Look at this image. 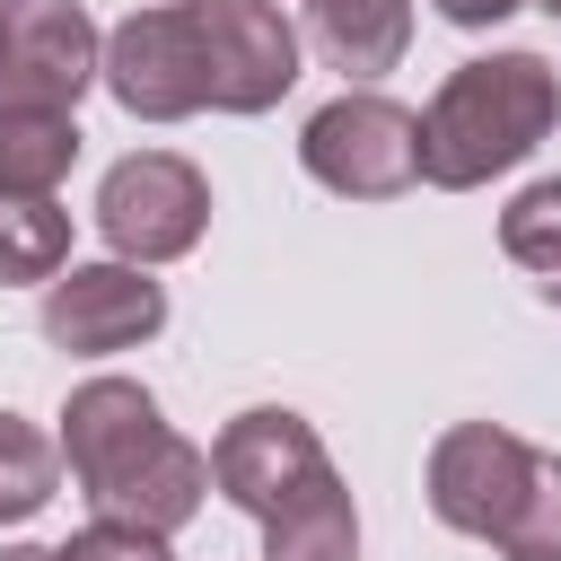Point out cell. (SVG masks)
I'll list each match as a JSON object with an SVG mask.
<instances>
[{
  "label": "cell",
  "mask_w": 561,
  "mask_h": 561,
  "mask_svg": "<svg viewBox=\"0 0 561 561\" xmlns=\"http://www.w3.org/2000/svg\"><path fill=\"white\" fill-rule=\"evenodd\" d=\"M61 561H175V552H167V535H149V526H123V517H88V526L61 543Z\"/></svg>",
  "instance_id": "ac0fdd59"
},
{
  "label": "cell",
  "mask_w": 561,
  "mask_h": 561,
  "mask_svg": "<svg viewBox=\"0 0 561 561\" xmlns=\"http://www.w3.org/2000/svg\"><path fill=\"white\" fill-rule=\"evenodd\" d=\"M500 254L526 263V272H552V280H561V175L526 184V193L500 210Z\"/></svg>",
  "instance_id": "2e32d148"
},
{
  "label": "cell",
  "mask_w": 561,
  "mask_h": 561,
  "mask_svg": "<svg viewBox=\"0 0 561 561\" xmlns=\"http://www.w3.org/2000/svg\"><path fill=\"white\" fill-rule=\"evenodd\" d=\"M105 79V35L79 0H0V105L79 114Z\"/></svg>",
  "instance_id": "8992f818"
},
{
  "label": "cell",
  "mask_w": 561,
  "mask_h": 561,
  "mask_svg": "<svg viewBox=\"0 0 561 561\" xmlns=\"http://www.w3.org/2000/svg\"><path fill=\"white\" fill-rule=\"evenodd\" d=\"M552 123H561L552 61L543 53H482V61L447 70L421 114V184L473 193V184L508 175L526 149H543Z\"/></svg>",
  "instance_id": "7a4b0ae2"
},
{
  "label": "cell",
  "mask_w": 561,
  "mask_h": 561,
  "mask_svg": "<svg viewBox=\"0 0 561 561\" xmlns=\"http://www.w3.org/2000/svg\"><path fill=\"white\" fill-rule=\"evenodd\" d=\"M263 561H359V517H351L342 473H316L298 500L263 517Z\"/></svg>",
  "instance_id": "4fadbf2b"
},
{
  "label": "cell",
  "mask_w": 561,
  "mask_h": 561,
  "mask_svg": "<svg viewBox=\"0 0 561 561\" xmlns=\"http://www.w3.org/2000/svg\"><path fill=\"white\" fill-rule=\"evenodd\" d=\"M298 167L342 202H394L421 184V114L377 96V88H342L333 105L307 114Z\"/></svg>",
  "instance_id": "3957f363"
},
{
  "label": "cell",
  "mask_w": 561,
  "mask_h": 561,
  "mask_svg": "<svg viewBox=\"0 0 561 561\" xmlns=\"http://www.w3.org/2000/svg\"><path fill=\"white\" fill-rule=\"evenodd\" d=\"M500 552L508 561H561V456H535V482H526Z\"/></svg>",
  "instance_id": "e0dca14e"
},
{
  "label": "cell",
  "mask_w": 561,
  "mask_h": 561,
  "mask_svg": "<svg viewBox=\"0 0 561 561\" xmlns=\"http://www.w3.org/2000/svg\"><path fill=\"white\" fill-rule=\"evenodd\" d=\"M70 272V210L61 202H0V289Z\"/></svg>",
  "instance_id": "5bb4252c"
},
{
  "label": "cell",
  "mask_w": 561,
  "mask_h": 561,
  "mask_svg": "<svg viewBox=\"0 0 561 561\" xmlns=\"http://www.w3.org/2000/svg\"><path fill=\"white\" fill-rule=\"evenodd\" d=\"M316 473H333V456H324V438H316L289 403H254V412H237V421L210 438V482H219L245 517H272V508L298 500Z\"/></svg>",
  "instance_id": "30bf717a"
},
{
  "label": "cell",
  "mask_w": 561,
  "mask_h": 561,
  "mask_svg": "<svg viewBox=\"0 0 561 561\" xmlns=\"http://www.w3.org/2000/svg\"><path fill=\"white\" fill-rule=\"evenodd\" d=\"M61 465L79 473L96 517H123L149 535H175L210 500V447L175 438L158 394L131 377H88L61 403Z\"/></svg>",
  "instance_id": "6da1fadb"
},
{
  "label": "cell",
  "mask_w": 561,
  "mask_h": 561,
  "mask_svg": "<svg viewBox=\"0 0 561 561\" xmlns=\"http://www.w3.org/2000/svg\"><path fill=\"white\" fill-rule=\"evenodd\" d=\"M105 88L131 123H184L210 105V61H202V26H193V0H167V9H131L114 35H105Z\"/></svg>",
  "instance_id": "5b68a950"
},
{
  "label": "cell",
  "mask_w": 561,
  "mask_h": 561,
  "mask_svg": "<svg viewBox=\"0 0 561 561\" xmlns=\"http://www.w3.org/2000/svg\"><path fill=\"white\" fill-rule=\"evenodd\" d=\"M0 561H61V552H44V543H0Z\"/></svg>",
  "instance_id": "ffe728a7"
},
{
  "label": "cell",
  "mask_w": 561,
  "mask_h": 561,
  "mask_svg": "<svg viewBox=\"0 0 561 561\" xmlns=\"http://www.w3.org/2000/svg\"><path fill=\"white\" fill-rule=\"evenodd\" d=\"M535 456L543 447H526L500 421H456L430 447V508H438V526L500 543L508 517H517V500H526V482H535Z\"/></svg>",
  "instance_id": "52a82bcc"
},
{
  "label": "cell",
  "mask_w": 561,
  "mask_h": 561,
  "mask_svg": "<svg viewBox=\"0 0 561 561\" xmlns=\"http://www.w3.org/2000/svg\"><path fill=\"white\" fill-rule=\"evenodd\" d=\"M307 44L342 79H377L412 44V0H307Z\"/></svg>",
  "instance_id": "8fae6325"
},
{
  "label": "cell",
  "mask_w": 561,
  "mask_h": 561,
  "mask_svg": "<svg viewBox=\"0 0 561 561\" xmlns=\"http://www.w3.org/2000/svg\"><path fill=\"white\" fill-rule=\"evenodd\" d=\"M53 491H61V438H44L35 421L0 412V526L35 517Z\"/></svg>",
  "instance_id": "9a60e30c"
},
{
  "label": "cell",
  "mask_w": 561,
  "mask_h": 561,
  "mask_svg": "<svg viewBox=\"0 0 561 561\" xmlns=\"http://www.w3.org/2000/svg\"><path fill=\"white\" fill-rule=\"evenodd\" d=\"M158 324H167V289L140 263H70L61 280H44V342L70 359L131 351Z\"/></svg>",
  "instance_id": "9c48e42d"
},
{
  "label": "cell",
  "mask_w": 561,
  "mask_h": 561,
  "mask_svg": "<svg viewBox=\"0 0 561 561\" xmlns=\"http://www.w3.org/2000/svg\"><path fill=\"white\" fill-rule=\"evenodd\" d=\"M70 167H79V114L0 105V202H53Z\"/></svg>",
  "instance_id": "7c38bea8"
},
{
  "label": "cell",
  "mask_w": 561,
  "mask_h": 561,
  "mask_svg": "<svg viewBox=\"0 0 561 561\" xmlns=\"http://www.w3.org/2000/svg\"><path fill=\"white\" fill-rule=\"evenodd\" d=\"M193 26L219 114H272L298 88V26L272 0H193Z\"/></svg>",
  "instance_id": "ba28073f"
},
{
  "label": "cell",
  "mask_w": 561,
  "mask_h": 561,
  "mask_svg": "<svg viewBox=\"0 0 561 561\" xmlns=\"http://www.w3.org/2000/svg\"><path fill=\"white\" fill-rule=\"evenodd\" d=\"M447 26H500V18H517V9H535V0H430Z\"/></svg>",
  "instance_id": "d6986e66"
},
{
  "label": "cell",
  "mask_w": 561,
  "mask_h": 561,
  "mask_svg": "<svg viewBox=\"0 0 561 561\" xmlns=\"http://www.w3.org/2000/svg\"><path fill=\"white\" fill-rule=\"evenodd\" d=\"M96 228H105L114 263H140V272H149V263H175V254H193L202 228H210V184H202V167L175 158V149H131V158H114L105 184H96Z\"/></svg>",
  "instance_id": "277c9868"
},
{
  "label": "cell",
  "mask_w": 561,
  "mask_h": 561,
  "mask_svg": "<svg viewBox=\"0 0 561 561\" xmlns=\"http://www.w3.org/2000/svg\"><path fill=\"white\" fill-rule=\"evenodd\" d=\"M543 307H561V280H543Z\"/></svg>",
  "instance_id": "44dd1931"
},
{
  "label": "cell",
  "mask_w": 561,
  "mask_h": 561,
  "mask_svg": "<svg viewBox=\"0 0 561 561\" xmlns=\"http://www.w3.org/2000/svg\"><path fill=\"white\" fill-rule=\"evenodd\" d=\"M535 9H543V18H561V0H535Z\"/></svg>",
  "instance_id": "7402d4cb"
}]
</instances>
